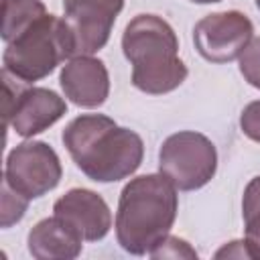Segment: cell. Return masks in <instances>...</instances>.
Masks as SVG:
<instances>
[{"mask_svg": "<svg viewBox=\"0 0 260 260\" xmlns=\"http://www.w3.org/2000/svg\"><path fill=\"white\" fill-rule=\"evenodd\" d=\"M61 140L77 169L95 183H116L130 177L144 156L142 138L104 114L73 118Z\"/></svg>", "mask_w": 260, "mask_h": 260, "instance_id": "6da1fadb", "label": "cell"}, {"mask_svg": "<svg viewBox=\"0 0 260 260\" xmlns=\"http://www.w3.org/2000/svg\"><path fill=\"white\" fill-rule=\"evenodd\" d=\"M177 209V187L162 173L132 179L126 183L118 199V244L134 256L150 254V250L169 236Z\"/></svg>", "mask_w": 260, "mask_h": 260, "instance_id": "7a4b0ae2", "label": "cell"}, {"mask_svg": "<svg viewBox=\"0 0 260 260\" xmlns=\"http://www.w3.org/2000/svg\"><path fill=\"white\" fill-rule=\"evenodd\" d=\"M122 51L132 65V85L144 93H169L187 79L189 69L179 57L177 35L156 14H136L126 24Z\"/></svg>", "mask_w": 260, "mask_h": 260, "instance_id": "3957f363", "label": "cell"}, {"mask_svg": "<svg viewBox=\"0 0 260 260\" xmlns=\"http://www.w3.org/2000/svg\"><path fill=\"white\" fill-rule=\"evenodd\" d=\"M75 57V41L65 18L43 14L16 39L6 43L2 63L10 77L32 83L55 71L59 63Z\"/></svg>", "mask_w": 260, "mask_h": 260, "instance_id": "277c9868", "label": "cell"}, {"mask_svg": "<svg viewBox=\"0 0 260 260\" xmlns=\"http://www.w3.org/2000/svg\"><path fill=\"white\" fill-rule=\"evenodd\" d=\"M217 169L213 142L195 130L171 134L158 150V171L179 189L195 191L207 185Z\"/></svg>", "mask_w": 260, "mask_h": 260, "instance_id": "5b68a950", "label": "cell"}, {"mask_svg": "<svg viewBox=\"0 0 260 260\" xmlns=\"http://www.w3.org/2000/svg\"><path fill=\"white\" fill-rule=\"evenodd\" d=\"M61 175L63 169L57 152L41 140L16 144L8 152L4 167V181L26 199H39L53 191Z\"/></svg>", "mask_w": 260, "mask_h": 260, "instance_id": "8992f818", "label": "cell"}, {"mask_svg": "<svg viewBox=\"0 0 260 260\" xmlns=\"http://www.w3.org/2000/svg\"><path fill=\"white\" fill-rule=\"evenodd\" d=\"M67 112L65 100L47 87H26L18 89L12 85L8 75L4 73V126H12V130L22 138H32L35 134L45 132Z\"/></svg>", "mask_w": 260, "mask_h": 260, "instance_id": "52a82bcc", "label": "cell"}, {"mask_svg": "<svg viewBox=\"0 0 260 260\" xmlns=\"http://www.w3.org/2000/svg\"><path fill=\"white\" fill-rule=\"evenodd\" d=\"M254 39L252 20L238 10H223L203 16L193 28L197 53L211 63H230L238 59Z\"/></svg>", "mask_w": 260, "mask_h": 260, "instance_id": "ba28073f", "label": "cell"}, {"mask_svg": "<svg viewBox=\"0 0 260 260\" xmlns=\"http://www.w3.org/2000/svg\"><path fill=\"white\" fill-rule=\"evenodd\" d=\"M124 0H63L65 22L71 28L77 55H93L106 47Z\"/></svg>", "mask_w": 260, "mask_h": 260, "instance_id": "9c48e42d", "label": "cell"}, {"mask_svg": "<svg viewBox=\"0 0 260 260\" xmlns=\"http://www.w3.org/2000/svg\"><path fill=\"white\" fill-rule=\"evenodd\" d=\"M55 215L79 232L85 242H98L112 228V213L102 195L91 189H69L53 205Z\"/></svg>", "mask_w": 260, "mask_h": 260, "instance_id": "30bf717a", "label": "cell"}, {"mask_svg": "<svg viewBox=\"0 0 260 260\" xmlns=\"http://www.w3.org/2000/svg\"><path fill=\"white\" fill-rule=\"evenodd\" d=\"M59 85L69 102L79 108H98L108 100L110 75L104 61L91 55H77L63 65Z\"/></svg>", "mask_w": 260, "mask_h": 260, "instance_id": "8fae6325", "label": "cell"}, {"mask_svg": "<svg viewBox=\"0 0 260 260\" xmlns=\"http://www.w3.org/2000/svg\"><path fill=\"white\" fill-rule=\"evenodd\" d=\"M83 238L59 215L41 219L26 238L28 252L37 260H73L81 254Z\"/></svg>", "mask_w": 260, "mask_h": 260, "instance_id": "7c38bea8", "label": "cell"}, {"mask_svg": "<svg viewBox=\"0 0 260 260\" xmlns=\"http://www.w3.org/2000/svg\"><path fill=\"white\" fill-rule=\"evenodd\" d=\"M47 14V8L39 0H4L2 4V39L10 43L37 18Z\"/></svg>", "mask_w": 260, "mask_h": 260, "instance_id": "4fadbf2b", "label": "cell"}, {"mask_svg": "<svg viewBox=\"0 0 260 260\" xmlns=\"http://www.w3.org/2000/svg\"><path fill=\"white\" fill-rule=\"evenodd\" d=\"M242 217L246 240L254 252V258H260V175L254 177L244 189Z\"/></svg>", "mask_w": 260, "mask_h": 260, "instance_id": "5bb4252c", "label": "cell"}, {"mask_svg": "<svg viewBox=\"0 0 260 260\" xmlns=\"http://www.w3.org/2000/svg\"><path fill=\"white\" fill-rule=\"evenodd\" d=\"M28 201L24 195L14 191L4 179H2V205H0V225L10 228L18 223L24 217V211L28 207Z\"/></svg>", "mask_w": 260, "mask_h": 260, "instance_id": "9a60e30c", "label": "cell"}, {"mask_svg": "<svg viewBox=\"0 0 260 260\" xmlns=\"http://www.w3.org/2000/svg\"><path fill=\"white\" fill-rule=\"evenodd\" d=\"M238 59H240V73L244 75V79L252 87L260 89V37L252 39Z\"/></svg>", "mask_w": 260, "mask_h": 260, "instance_id": "2e32d148", "label": "cell"}, {"mask_svg": "<svg viewBox=\"0 0 260 260\" xmlns=\"http://www.w3.org/2000/svg\"><path fill=\"white\" fill-rule=\"evenodd\" d=\"M150 256L152 258H197V252L185 240L177 236H167L150 250Z\"/></svg>", "mask_w": 260, "mask_h": 260, "instance_id": "e0dca14e", "label": "cell"}, {"mask_svg": "<svg viewBox=\"0 0 260 260\" xmlns=\"http://www.w3.org/2000/svg\"><path fill=\"white\" fill-rule=\"evenodd\" d=\"M240 128H242V132H244L250 140L260 142V100L250 102V104L242 110Z\"/></svg>", "mask_w": 260, "mask_h": 260, "instance_id": "ac0fdd59", "label": "cell"}, {"mask_svg": "<svg viewBox=\"0 0 260 260\" xmlns=\"http://www.w3.org/2000/svg\"><path fill=\"white\" fill-rule=\"evenodd\" d=\"M215 258H254V252L248 244V240H236L225 244L223 248H219L215 252Z\"/></svg>", "mask_w": 260, "mask_h": 260, "instance_id": "d6986e66", "label": "cell"}, {"mask_svg": "<svg viewBox=\"0 0 260 260\" xmlns=\"http://www.w3.org/2000/svg\"><path fill=\"white\" fill-rule=\"evenodd\" d=\"M191 2H197V4H213V2H221V0H191Z\"/></svg>", "mask_w": 260, "mask_h": 260, "instance_id": "ffe728a7", "label": "cell"}, {"mask_svg": "<svg viewBox=\"0 0 260 260\" xmlns=\"http://www.w3.org/2000/svg\"><path fill=\"white\" fill-rule=\"evenodd\" d=\"M256 6H258V10H260V0H256Z\"/></svg>", "mask_w": 260, "mask_h": 260, "instance_id": "44dd1931", "label": "cell"}]
</instances>
